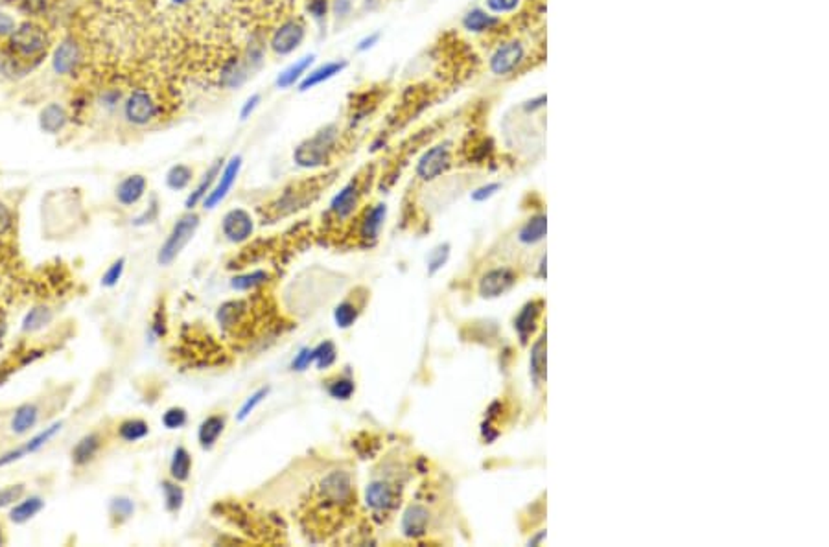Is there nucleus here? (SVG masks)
Wrapping results in <instances>:
<instances>
[{"label":"nucleus","instance_id":"9","mask_svg":"<svg viewBox=\"0 0 829 547\" xmlns=\"http://www.w3.org/2000/svg\"><path fill=\"white\" fill-rule=\"evenodd\" d=\"M222 229L223 234L227 236V240L234 242V244H242V242H245L253 234V217H251L249 212H245L244 208H232L223 217Z\"/></svg>","mask_w":829,"mask_h":547},{"label":"nucleus","instance_id":"24","mask_svg":"<svg viewBox=\"0 0 829 547\" xmlns=\"http://www.w3.org/2000/svg\"><path fill=\"white\" fill-rule=\"evenodd\" d=\"M546 225H548V220H546L544 214L531 217L529 222H526V225L521 227L520 232H518V240L524 245L540 244L546 238Z\"/></svg>","mask_w":829,"mask_h":547},{"label":"nucleus","instance_id":"38","mask_svg":"<svg viewBox=\"0 0 829 547\" xmlns=\"http://www.w3.org/2000/svg\"><path fill=\"white\" fill-rule=\"evenodd\" d=\"M266 281H268V273L253 271V273H249V275H242V276H236V278H232L231 286L238 291H247V290H253V288H256V286L264 284Z\"/></svg>","mask_w":829,"mask_h":547},{"label":"nucleus","instance_id":"47","mask_svg":"<svg viewBox=\"0 0 829 547\" xmlns=\"http://www.w3.org/2000/svg\"><path fill=\"white\" fill-rule=\"evenodd\" d=\"M124 264H126V260H124V258H120V260H117L113 266H109V269L105 271L104 278H102V284L107 286V288H113L114 284H118V281L122 278Z\"/></svg>","mask_w":829,"mask_h":547},{"label":"nucleus","instance_id":"53","mask_svg":"<svg viewBox=\"0 0 829 547\" xmlns=\"http://www.w3.org/2000/svg\"><path fill=\"white\" fill-rule=\"evenodd\" d=\"M381 33L380 32H372L369 33V36H365L362 39V41L356 45V50H358L359 54H363V52H369L371 48H374V46L378 45V41H380Z\"/></svg>","mask_w":829,"mask_h":547},{"label":"nucleus","instance_id":"30","mask_svg":"<svg viewBox=\"0 0 829 547\" xmlns=\"http://www.w3.org/2000/svg\"><path fill=\"white\" fill-rule=\"evenodd\" d=\"M386 214H387L386 205H374V207L369 210L367 216H365V220H363V225H362L363 238H376L378 232H380V229H381V225H384Z\"/></svg>","mask_w":829,"mask_h":547},{"label":"nucleus","instance_id":"11","mask_svg":"<svg viewBox=\"0 0 829 547\" xmlns=\"http://www.w3.org/2000/svg\"><path fill=\"white\" fill-rule=\"evenodd\" d=\"M80 63H82V46L74 41V37H68L55 48L52 59L54 70L61 76H70L76 72Z\"/></svg>","mask_w":829,"mask_h":547},{"label":"nucleus","instance_id":"54","mask_svg":"<svg viewBox=\"0 0 829 547\" xmlns=\"http://www.w3.org/2000/svg\"><path fill=\"white\" fill-rule=\"evenodd\" d=\"M15 28H17V24H15L13 18L6 13H0V37H9L13 33Z\"/></svg>","mask_w":829,"mask_h":547},{"label":"nucleus","instance_id":"16","mask_svg":"<svg viewBox=\"0 0 829 547\" xmlns=\"http://www.w3.org/2000/svg\"><path fill=\"white\" fill-rule=\"evenodd\" d=\"M249 70L251 68L247 67L245 59L229 58L225 63H223L222 70H220V85L229 89V91H231V89H238V87H242L247 82Z\"/></svg>","mask_w":829,"mask_h":547},{"label":"nucleus","instance_id":"46","mask_svg":"<svg viewBox=\"0 0 829 547\" xmlns=\"http://www.w3.org/2000/svg\"><path fill=\"white\" fill-rule=\"evenodd\" d=\"M24 494V484H11L6 489H0V509L8 507L11 503L18 502Z\"/></svg>","mask_w":829,"mask_h":547},{"label":"nucleus","instance_id":"15","mask_svg":"<svg viewBox=\"0 0 829 547\" xmlns=\"http://www.w3.org/2000/svg\"><path fill=\"white\" fill-rule=\"evenodd\" d=\"M365 502H367V505L371 507L372 511H389V509L396 505L399 496H396V490L389 483L372 481L367 487V490H365Z\"/></svg>","mask_w":829,"mask_h":547},{"label":"nucleus","instance_id":"28","mask_svg":"<svg viewBox=\"0 0 829 547\" xmlns=\"http://www.w3.org/2000/svg\"><path fill=\"white\" fill-rule=\"evenodd\" d=\"M43 507H45V502H43L41 497L37 496L28 497V499H24V502H21L18 505H15L13 509H11V512H9V520L13 521V524H24V521L32 520L33 516L41 511Z\"/></svg>","mask_w":829,"mask_h":547},{"label":"nucleus","instance_id":"50","mask_svg":"<svg viewBox=\"0 0 829 547\" xmlns=\"http://www.w3.org/2000/svg\"><path fill=\"white\" fill-rule=\"evenodd\" d=\"M498 190H499L498 183H489V185L479 186L477 190L472 192V199H474V201H477V203H481V201H485V199L492 197V195H494Z\"/></svg>","mask_w":829,"mask_h":547},{"label":"nucleus","instance_id":"33","mask_svg":"<svg viewBox=\"0 0 829 547\" xmlns=\"http://www.w3.org/2000/svg\"><path fill=\"white\" fill-rule=\"evenodd\" d=\"M190 468H192L190 453L186 452L183 446H179L175 452H173L172 465H170L172 477L175 481H186L188 480V475H190Z\"/></svg>","mask_w":829,"mask_h":547},{"label":"nucleus","instance_id":"17","mask_svg":"<svg viewBox=\"0 0 829 547\" xmlns=\"http://www.w3.org/2000/svg\"><path fill=\"white\" fill-rule=\"evenodd\" d=\"M428 524H430V512L426 507L411 505L402 516V533L408 538H418L422 534H426Z\"/></svg>","mask_w":829,"mask_h":547},{"label":"nucleus","instance_id":"52","mask_svg":"<svg viewBox=\"0 0 829 547\" xmlns=\"http://www.w3.org/2000/svg\"><path fill=\"white\" fill-rule=\"evenodd\" d=\"M312 362H313L312 348H303V350L297 354V357L293 359L291 367H293V369H297V371H304V369H306V367H308Z\"/></svg>","mask_w":829,"mask_h":547},{"label":"nucleus","instance_id":"44","mask_svg":"<svg viewBox=\"0 0 829 547\" xmlns=\"http://www.w3.org/2000/svg\"><path fill=\"white\" fill-rule=\"evenodd\" d=\"M186 418L188 416H186V411L183 407H172V409H168L163 415V424L166 426L168 430H179V428L186 424Z\"/></svg>","mask_w":829,"mask_h":547},{"label":"nucleus","instance_id":"26","mask_svg":"<svg viewBox=\"0 0 829 547\" xmlns=\"http://www.w3.org/2000/svg\"><path fill=\"white\" fill-rule=\"evenodd\" d=\"M223 428H225V421H223L222 416L214 415L209 416L207 421H203V424L200 426V433H197L201 448L210 450L216 444V440L220 439V435L223 433Z\"/></svg>","mask_w":829,"mask_h":547},{"label":"nucleus","instance_id":"34","mask_svg":"<svg viewBox=\"0 0 829 547\" xmlns=\"http://www.w3.org/2000/svg\"><path fill=\"white\" fill-rule=\"evenodd\" d=\"M192 177H194V172H192L190 166H186V164H175V166L170 168V172H168L166 185L170 186L172 190H183V188H186V186L190 185Z\"/></svg>","mask_w":829,"mask_h":547},{"label":"nucleus","instance_id":"10","mask_svg":"<svg viewBox=\"0 0 829 547\" xmlns=\"http://www.w3.org/2000/svg\"><path fill=\"white\" fill-rule=\"evenodd\" d=\"M319 490L323 494V499L332 505H343L350 499L352 494V483L349 474L345 472H332L319 484Z\"/></svg>","mask_w":829,"mask_h":547},{"label":"nucleus","instance_id":"42","mask_svg":"<svg viewBox=\"0 0 829 547\" xmlns=\"http://www.w3.org/2000/svg\"><path fill=\"white\" fill-rule=\"evenodd\" d=\"M268 394H269V387H262V389H259L254 394H251V396L245 400L244 406H242L240 413H238V421L244 422L245 418H247V416H249L251 413L256 409V406L264 402V398L268 396Z\"/></svg>","mask_w":829,"mask_h":547},{"label":"nucleus","instance_id":"39","mask_svg":"<svg viewBox=\"0 0 829 547\" xmlns=\"http://www.w3.org/2000/svg\"><path fill=\"white\" fill-rule=\"evenodd\" d=\"M313 362L319 369H328L335 362V347L332 341H325L318 348H313Z\"/></svg>","mask_w":829,"mask_h":547},{"label":"nucleus","instance_id":"57","mask_svg":"<svg viewBox=\"0 0 829 547\" xmlns=\"http://www.w3.org/2000/svg\"><path fill=\"white\" fill-rule=\"evenodd\" d=\"M544 538H546V531H540V533L536 534L535 538H531L527 543H529V546H536V543H540Z\"/></svg>","mask_w":829,"mask_h":547},{"label":"nucleus","instance_id":"31","mask_svg":"<svg viewBox=\"0 0 829 547\" xmlns=\"http://www.w3.org/2000/svg\"><path fill=\"white\" fill-rule=\"evenodd\" d=\"M531 376L536 385L546 378V335L531 348Z\"/></svg>","mask_w":829,"mask_h":547},{"label":"nucleus","instance_id":"43","mask_svg":"<svg viewBox=\"0 0 829 547\" xmlns=\"http://www.w3.org/2000/svg\"><path fill=\"white\" fill-rule=\"evenodd\" d=\"M133 512H135V505L127 497H117L111 502V516L118 518V521L127 520L129 516H133Z\"/></svg>","mask_w":829,"mask_h":547},{"label":"nucleus","instance_id":"27","mask_svg":"<svg viewBox=\"0 0 829 547\" xmlns=\"http://www.w3.org/2000/svg\"><path fill=\"white\" fill-rule=\"evenodd\" d=\"M65 122H67V113H65V109L59 104H50L43 109L41 113L43 131L54 135V133L63 129Z\"/></svg>","mask_w":829,"mask_h":547},{"label":"nucleus","instance_id":"3","mask_svg":"<svg viewBox=\"0 0 829 547\" xmlns=\"http://www.w3.org/2000/svg\"><path fill=\"white\" fill-rule=\"evenodd\" d=\"M197 227H200V217L195 216V214H186V216L179 217V222L173 225L172 232H170V236L166 238L163 247H161L157 262L161 266L172 264L177 258V254L185 249V245L192 240V236L195 234Z\"/></svg>","mask_w":829,"mask_h":547},{"label":"nucleus","instance_id":"5","mask_svg":"<svg viewBox=\"0 0 829 547\" xmlns=\"http://www.w3.org/2000/svg\"><path fill=\"white\" fill-rule=\"evenodd\" d=\"M304 36H306L304 24L297 18H288L273 32L269 46L276 55H290L303 45Z\"/></svg>","mask_w":829,"mask_h":547},{"label":"nucleus","instance_id":"14","mask_svg":"<svg viewBox=\"0 0 829 547\" xmlns=\"http://www.w3.org/2000/svg\"><path fill=\"white\" fill-rule=\"evenodd\" d=\"M347 67H349V61H345V59H337V61H328V63L319 65V67L312 68V70H308V72H306V76L300 80L299 91L306 92V91H310V89H313V87L321 85V83L330 82L332 77H335L337 74L343 72Z\"/></svg>","mask_w":829,"mask_h":547},{"label":"nucleus","instance_id":"22","mask_svg":"<svg viewBox=\"0 0 829 547\" xmlns=\"http://www.w3.org/2000/svg\"><path fill=\"white\" fill-rule=\"evenodd\" d=\"M39 415H41V409H39L37 404L30 402L23 404V406L15 411L13 418H11V431H13L15 435L28 433L32 428H36L37 421H39Z\"/></svg>","mask_w":829,"mask_h":547},{"label":"nucleus","instance_id":"6","mask_svg":"<svg viewBox=\"0 0 829 547\" xmlns=\"http://www.w3.org/2000/svg\"><path fill=\"white\" fill-rule=\"evenodd\" d=\"M450 164H452L450 144H437L418 158L415 172L422 181H433L448 170Z\"/></svg>","mask_w":829,"mask_h":547},{"label":"nucleus","instance_id":"23","mask_svg":"<svg viewBox=\"0 0 829 547\" xmlns=\"http://www.w3.org/2000/svg\"><path fill=\"white\" fill-rule=\"evenodd\" d=\"M100 437L96 433H91V435H85L80 443L76 444V446L72 448V461L74 465L77 466H83L87 465V462H91L92 459L96 457V453L100 452Z\"/></svg>","mask_w":829,"mask_h":547},{"label":"nucleus","instance_id":"51","mask_svg":"<svg viewBox=\"0 0 829 547\" xmlns=\"http://www.w3.org/2000/svg\"><path fill=\"white\" fill-rule=\"evenodd\" d=\"M327 11H328L327 0H310L308 13L312 15L315 21H321V18L327 17Z\"/></svg>","mask_w":829,"mask_h":547},{"label":"nucleus","instance_id":"2","mask_svg":"<svg viewBox=\"0 0 829 547\" xmlns=\"http://www.w3.org/2000/svg\"><path fill=\"white\" fill-rule=\"evenodd\" d=\"M335 141H337V127L334 124L321 127L312 139H306L295 148V164L300 168H308V170L325 166L330 161Z\"/></svg>","mask_w":829,"mask_h":547},{"label":"nucleus","instance_id":"40","mask_svg":"<svg viewBox=\"0 0 829 547\" xmlns=\"http://www.w3.org/2000/svg\"><path fill=\"white\" fill-rule=\"evenodd\" d=\"M334 319L340 328H349V326H352L354 321L358 319V310H356V306H352L350 303H343L335 308Z\"/></svg>","mask_w":829,"mask_h":547},{"label":"nucleus","instance_id":"7","mask_svg":"<svg viewBox=\"0 0 829 547\" xmlns=\"http://www.w3.org/2000/svg\"><path fill=\"white\" fill-rule=\"evenodd\" d=\"M526 58V48L520 41L503 43L496 48V52L490 55L489 68L494 76H509L514 72Z\"/></svg>","mask_w":829,"mask_h":547},{"label":"nucleus","instance_id":"58","mask_svg":"<svg viewBox=\"0 0 829 547\" xmlns=\"http://www.w3.org/2000/svg\"><path fill=\"white\" fill-rule=\"evenodd\" d=\"M173 4H188L190 0H172Z\"/></svg>","mask_w":829,"mask_h":547},{"label":"nucleus","instance_id":"41","mask_svg":"<svg viewBox=\"0 0 829 547\" xmlns=\"http://www.w3.org/2000/svg\"><path fill=\"white\" fill-rule=\"evenodd\" d=\"M448 256H450V245L448 244L439 245L437 249H433V251L430 253V256H428V273H430V275H435L440 267L448 262Z\"/></svg>","mask_w":829,"mask_h":547},{"label":"nucleus","instance_id":"20","mask_svg":"<svg viewBox=\"0 0 829 547\" xmlns=\"http://www.w3.org/2000/svg\"><path fill=\"white\" fill-rule=\"evenodd\" d=\"M359 199V188L356 183H349L343 186L337 194L334 195L330 203V210L337 217H347L354 212V208L358 205Z\"/></svg>","mask_w":829,"mask_h":547},{"label":"nucleus","instance_id":"59","mask_svg":"<svg viewBox=\"0 0 829 547\" xmlns=\"http://www.w3.org/2000/svg\"><path fill=\"white\" fill-rule=\"evenodd\" d=\"M4 543V536H2V527H0V546Z\"/></svg>","mask_w":829,"mask_h":547},{"label":"nucleus","instance_id":"1","mask_svg":"<svg viewBox=\"0 0 829 547\" xmlns=\"http://www.w3.org/2000/svg\"><path fill=\"white\" fill-rule=\"evenodd\" d=\"M50 33L41 24L26 21L18 24L8 37V50L11 58L21 63H39L50 52Z\"/></svg>","mask_w":829,"mask_h":547},{"label":"nucleus","instance_id":"56","mask_svg":"<svg viewBox=\"0 0 829 547\" xmlns=\"http://www.w3.org/2000/svg\"><path fill=\"white\" fill-rule=\"evenodd\" d=\"M527 104H529V105H526L527 111H533V109H536V107H542V105L546 104V96H540V98L533 99V102H527Z\"/></svg>","mask_w":829,"mask_h":547},{"label":"nucleus","instance_id":"25","mask_svg":"<svg viewBox=\"0 0 829 547\" xmlns=\"http://www.w3.org/2000/svg\"><path fill=\"white\" fill-rule=\"evenodd\" d=\"M222 163L223 161H216V163H214L212 166L209 168V172L205 173L203 179H201V183L197 185V188H195V190L192 192L190 195H188V199H186V208H194L195 205L200 203V201H203L205 195L209 194L210 188H212V185L216 183V179H218Z\"/></svg>","mask_w":829,"mask_h":547},{"label":"nucleus","instance_id":"48","mask_svg":"<svg viewBox=\"0 0 829 547\" xmlns=\"http://www.w3.org/2000/svg\"><path fill=\"white\" fill-rule=\"evenodd\" d=\"M328 393L334 398H337V400H347V398L352 396L354 384L350 380H337L328 387Z\"/></svg>","mask_w":829,"mask_h":547},{"label":"nucleus","instance_id":"13","mask_svg":"<svg viewBox=\"0 0 829 547\" xmlns=\"http://www.w3.org/2000/svg\"><path fill=\"white\" fill-rule=\"evenodd\" d=\"M59 431H61V422H55V424L48 426V428H45L41 433H37L36 437H32V439L28 440L26 444H23L21 448L13 450V452H9V453H6V455L0 457V466H6V465H9V462L18 461V459H23L24 455H28V453H33V452H37V450H41V448L45 446L48 440L54 439Z\"/></svg>","mask_w":829,"mask_h":547},{"label":"nucleus","instance_id":"19","mask_svg":"<svg viewBox=\"0 0 829 547\" xmlns=\"http://www.w3.org/2000/svg\"><path fill=\"white\" fill-rule=\"evenodd\" d=\"M146 186H148V183H146L144 175L135 173V175L126 177L117 188L118 203L124 205V207H131V205L139 203L142 199V195H144Z\"/></svg>","mask_w":829,"mask_h":547},{"label":"nucleus","instance_id":"12","mask_svg":"<svg viewBox=\"0 0 829 547\" xmlns=\"http://www.w3.org/2000/svg\"><path fill=\"white\" fill-rule=\"evenodd\" d=\"M516 282V275L507 269V267H499V269H492L479 281V293L487 298L499 297L502 293L509 291L512 284Z\"/></svg>","mask_w":829,"mask_h":547},{"label":"nucleus","instance_id":"4","mask_svg":"<svg viewBox=\"0 0 829 547\" xmlns=\"http://www.w3.org/2000/svg\"><path fill=\"white\" fill-rule=\"evenodd\" d=\"M159 104L146 89H135L124 102V117L133 126H148L159 117Z\"/></svg>","mask_w":829,"mask_h":547},{"label":"nucleus","instance_id":"36","mask_svg":"<svg viewBox=\"0 0 829 547\" xmlns=\"http://www.w3.org/2000/svg\"><path fill=\"white\" fill-rule=\"evenodd\" d=\"M163 492H164V505H166L168 511L170 512L179 511V509L183 507V502H185V492H183L181 487L175 483H170V481H164Z\"/></svg>","mask_w":829,"mask_h":547},{"label":"nucleus","instance_id":"18","mask_svg":"<svg viewBox=\"0 0 829 547\" xmlns=\"http://www.w3.org/2000/svg\"><path fill=\"white\" fill-rule=\"evenodd\" d=\"M313 59H315V55L308 54L303 55V58L297 59V61H293L290 67H286L284 70L276 76L275 85L278 87V89H290V87L293 85H299L300 80L306 76V72H308L310 67H312Z\"/></svg>","mask_w":829,"mask_h":547},{"label":"nucleus","instance_id":"29","mask_svg":"<svg viewBox=\"0 0 829 547\" xmlns=\"http://www.w3.org/2000/svg\"><path fill=\"white\" fill-rule=\"evenodd\" d=\"M536 317H538V304L529 303L521 308V312L518 313L516 321H514V328L520 334L521 341H527L529 334L533 332L536 325Z\"/></svg>","mask_w":829,"mask_h":547},{"label":"nucleus","instance_id":"49","mask_svg":"<svg viewBox=\"0 0 829 547\" xmlns=\"http://www.w3.org/2000/svg\"><path fill=\"white\" fill-rule=\"evenodd\" d=\"M260 102H262V96L259 94V92H254V94H251L249 98L245 99L244 104H242V109H240V120L244 122V120H247V118L251 117V114L256 111V107L260 105Z\"/></svg>","mask_w":829,"mask_h":547},{"label":"nucleus","instance_id":"37","mask_svg":"<svg viewBox=\"0 0 829 547\" xmlns=\"http://www.w3.org/2000/svg\"><path fill=\"white\" fill-rule=\"evenodd\" d=\"M52 319V312L48 310V308H33L32 312L28 313L26 319H24V332H36L39 330V328H43L45 325H48Z\"/></svg>","mask_w":829,"mask_h":547},{"label":"nucleus","instance_id":"45","mask_svg":"<svg viewBox=\"0 0 829 547\" xmlns=\"http://www.w3.org/2000/svg\"><path fill=\"white\" fill-rule=\"evenodd\" d=\"M520 2L521 0H485L487 11H490L492 15L512 13L520 6Z\"/></svg>","mask_w":829,"mask_h":547},{"label":"nucleus","instance_id":"8","mask_svg":"<svg viewBox=\"0 0 829 547\" xmlns=\"http://www.w3.org/2000/svg\"><path fill=\"white\" fill-rule=\"evenodd\" d=\"M240 170H242V157L240 155H234V157H232L231 161L225 164L223 172L218 175V179H216V185L210 188L209 194L205 195V199H203L205 208H209L210 210V208H216L220 203H222L223 199L227 197V194L231 192L232 186H234Z\"/></svg>","mask_w":829,"mask_h":547},{"label":"nucleus","instance_id":"21","mask_svg":"<svg viewBox=\"0 0 829 547\" xmlns=\"http://www.w3.org/2000/svg\"><path fill=\"white\" fill-rule=\"evenodd\" d=\"M499 24V18L492 15L487 9L474 8L470 9L465 17H462V28L472 33H483L494 30Z\"/></svg>","mask_w":829,"mask_h":547},{"label":"nucleus","instance_id":"32","mask_svg":"<svg viewBox=\"0 0 829 547\" xmlns=\"http://www.w3.org/2000/svg\"><path fill=\"white\" fill-rule=\"evenodd\" d=\"M148 433H150V426L139 418H131V421H126L118 426V435L126 443H136V440L144 439Z\"/></svg>","mask_w":829,"mask_h":547},{"label":"nucleus","instance_id":"35","mask_svg":"<svg viewBox=\"0 0 829 547\" xmlns=\"http://www.w3.org/2000/svg\"><path fill=\"white\" fill-rule=\"evenodd\" d=\"M244 303H236V300H232V303H225L222 308L218 310V321L220 325L223 326V328H231V326H236V323L240 321L242 313H244Z\"/></svg>","mask_w":829,"mask_h":547},{"label":"nucleus","instance_id":"55","mask_svg":"<svg viewBox=\"0 0 829 547\" xmlns=\"http://www.w3.org/2000/svg\"><path fill=\"white\" fill-rule=\"evenodd\" d=\"M349 8H350V2H349V0H335V6H334L335 13L345 15V13H347V11H349Z\"/></svg>","mask_w":829,"mask_h":547}]
</instances>
